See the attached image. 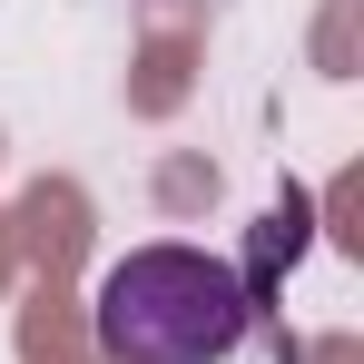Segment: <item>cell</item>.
Here are the masks:
<instances>
[{
  "label": "cell",
  "mask_w": 364,
  "mask_h": 364,
  "mask_svg": "<svg viewBox=\"0 0 364 364\" xmlns=\"http://www.w3.org/2000/svg\"><path fill=\"white\" fill-rule=\"evenodd\" d=\"M109 364H227L256 335V286L207 246H128L89 296Z\"/></svg>",
  "instance_id": "1"
}]
</instances>
